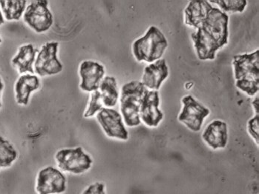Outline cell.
Returning <instances> with one entry per match:
<instances>
[{
	"label": "cell",
	"mask_w": 259,
	"mask_h": 194,
	"mask_svg": "<svg viewBox=\"0 0 259 194\" xmlns=\"http://www.w3.org/2000/svg\"><path fill=\"white\" fill-rule=\"evenodd\" d=\"M82 194H106V187L101 182H95L90 184Z\"/></svg>",
	"instance_id": "484cf974"
},
{
	"label": "cell",
	"mask_w": 259,
	"mask_h": 194,
	"mask_svg": "<svg viewBox=\"0 0 259 194\" xmlns=\"http://www.w3.org/2000/svg\"><path fill=\"white\" fill-rule=\"evenodd\" d=\"M26 4L24 0H0V9L6 20H19L26 9Z\"/></svg>",
	"instance_id": "ffe728a7"
},
{
	"label": "cell",
	"mask_w": 259,
	"mask_h": 194,
	"mask_svg": "<svg viewBox=\"0 0 259 194\" xmlns=\"http://www.w3.org/2000/svg\"><path fill=\"white\" fill-rule=\"evenodd\" d=\"M229 16L219 8L212 7L201 28L221 47L228 44Z\"/></svg>",
	"instance_id": "52a82bcc"
},
{
	"label": "cell",
	"mask_w": 259,
	"mask_h": 194,
	"mask_svg": "<svg viewBox=\"0 0 259 194\" xmlns=\"http://www.w3.org/2000/svg\"><path fill=\"white\" fill-rule=\"evenodd\" d=\"M58 45L57 42H52L42 46L34 63V72L37 75H55L63 71V65L57 58Z\"/></svg>",
	"instance_id": "ba28073f"
},
{
	"label": "cell",
	"mask_w": 259,
	"mask_h": 194,
	"mask_svg": "<svg viewBox=\"0 0 259 194\" xmlns=\"http://www.w3.org/2000/svg\"><path fill=\"white\" fill-rule=\"evenodd\" d=\"M38 49L31 44H25L19 48L18 52L12 59L13 66L15 67L19 74L25 73L34 74V65Z\"/></svg>",
	"instance_id": "ac0fdd59"
},
{
	"label": "cell",
	"mask_w": 259,
	"mask_h": 194,
	"mask_svg": "<svg viewBox=\"0 0 259 194\" xmlns=\"http://www.w3.org/2000/svg\"><path fill=\"white\" fill-rule=\"evenodd\" d=\"M66 178L60 170L46 167L37 175L36 191L37 194H62L66 190Z\"/></svg>",
	"instance_id": "9c48e42d"
},
{
	"label": "cell",
	"mask_w": 259,
	"mask_h": 194,
	"mask_svg": "<svg viewBox=\"0 0 259 194\" xmlns=\"http://www.w3.org/2000/svg\"><path fill=\"white\" fill-rule=\"evenodd\" d=\"M81 83L79 87L83 91L94 92L99 89L105 76V68L101 63L92 60L82 62L79 66Z\"/></svg>",
	"instance_id": "8fae6325"
},
{
	"label": "cell",
	"mask_w": 259,
	"mask_h": 194,
	"mask_svg": "<svg viewBox=\"0 0 259 194\" xmlns=\"http://www.w3.org/2000/svg\"><path fill=\"white\" fill-rule=\"evenodd\" d=\"M168 47V40L162 31L151 26L144 36L135 41L133 53L137 61L152 63L161 59Z\"/></svg>",
	"instance_id": "6da1fadb"
},
{
	"label": "cell",
	"mask_w": 259,
	"mask_h": 194,
	"mask_svg": "<svg viewBox=\"0 0 259 194\" xmlns=\"http://www.w3.org/2000/svg\"><path fill=\"white\" fill-rule=\"evenodd\" d=\"M236 86L241 91L247 93L248 96H254L259 90V79L244 78L236 80Z\"/></svg>",
	"instance_id": "cb8c5ba5"
},
{
	"label": "cell",
	"mask_w": 259,
	"mask_h": 194,
	"mask_svg": "<svg viewBox=\"0 0 259 194\" xmlns=\"http://www.w3.org/2000/svg\"><path fill=\"white\" fill-rule=\"evenodd\" d=\"M3 82H2L1 79H0V96H1V92L2 90H3ZM2 106V103L1 101H0V108H1Z\"/></svg>",
	"instance_id": "f1b7e54d"
},
{
	"label": "cell",
	"mask_w": 259,
	"mask_h": 194,
	"mask_svg": "<svg viewBox=\"0 0 259 194\" xmlns=\"http://www.w3.org/2000/svg\"><path fill=\"white\" fill-rule=\"evenodd\" d=\"M247 131L249 136L259 144V114H255V117L248 121Z\"/></svg>",
	"instance_id": "d4e9b609"
},
{
	"label": "cell",
	"mask_w": 259,
	"mask_h": 194,
	"mask_svg": "<svg viewBox=\"0 0 259 194\" xmlns=\"http://www.w3.org/2000/svg\"><path fill=\"white\" fill-rule=\"evenodd\" d=\"M160 100L158 91L146 90L143 97L140 118L141 122L150 128H156L163 119V113L160 109Z\"/></svg>",
	"instance_id": "30bf717a"
},
{
	"label": "cell",
	"mask_w": 259,
	"mask_h": 194,
	"mask_svg": "<svg viewBox=\"0 0 259 194\" xmlns=\"http://www.w3.org/2000/svg\"><path fill=\"white\" fill-rule=\"evenodd\" d=\"M40 87V81L34 74H23L19 78L15 84L16 101L19 105L27 106L29 103L31 93Z\"/></svg>",
	"instance_id": "e0dca14e"
},
{
	"label": "cell",
	"mask_w": 259,
	"mask_h": 194,
	"mask_svg": "<svg viewBox=\"0 0 259 194\" xmlns=\"http://www.w3.org/2000/svg\"><path fill=\"white\" fill-rule=\"evenodd\" d=\"M204 142L214 150L225 149L228 142V129L224 121L216 119L206 126L202 133Z\"/></svg>",
	"instance_id": "5bb4252c"
},
{
	"label": "cell",
	"mask_w": 259,
	"mask_h": 194,
	"mask_svg": "<svg viewBox=\"0 0 259 194\" xmlns=\"http://www.w3.org/2000/svg\"><path fill=\"white\" fill-rule=\"evenodd\" d=\"M236 80L244 78L259 79V51L250 54H238L233 57Z\"/></svg>",
	"instance_id": "7c38bea8"
},
{
	"label": "cell",
	"mask_w": 259,
	"mask_h": 194,
	"mask_svg": "<svg viewBox=\"0 0 259 194\" xmlns=\"http://www.w3.org/2000/svg\"><path fill=\"white\" fill-rule=\"evenodd\" d=\"M4 23V18H3V14H2L1 9H0V25Z\"/></svg>",
	"instance_id": "83f0119b"
},
{
	"label": "cell",
	"mask_w": 259,
	"mask_h": 194,
	"mask_svg": "<svg viewBox=\"0 0 259 194\" xmlns=\"http://www.w3.org/2000/svg\"><path fill=\"white\" fill-rule=\"evenodd\" d=\"M181 102L183 108L178 119L189 130L199 132L203 121L210 114V110L190 95L184 96Z\"/></svg>",
	"instance_id": "277c9868"
},
{
	"label": "cell",
	"mask_w": 259,
	"mask_h": 194,
	"mask_svg": "<svg viewBox=\"0 0 259 194\" xmlns=\"http://www.w3.org/2000/svg\"><path fill=\"white\" fill-rule=\"evenodd\" d=\"M252 106H253L254 111H255V114H259V97L256 96V98L252 102Z\"/></svg>",
	"instance_id": "4316f807"
},
{
	"label": "cell",
	"mask_w": 259,
	"mask_h": 194,
	"mask_svg": "<svg viewBox=\"0 0 259 194\" xmlns=\"http://www.w3.org/2000/svg\"><path fill=\"white\" fill-rule=\"evenodd\" d=\"M46 0L31 1L25 9L23 20L36 33L46 32L53 25V16Z\"/></svg>",
	"instance_id": "5b68a950"
},
{
	"label": "cell",
	"mask_w": 259,
	"mask_h": 194,
	"mask_svg": "<svg viewBox=\"0 0 259 194\" xmlns=\"http://www.w3.org/2000/svg\"><path fill=\"white\" fill-rule=\"evenodd\" d=\"M209 1L206 0H192L189 2L184 11V23L193 28H201L203 21L212 9Z\"/></svg>",
	"instance_id": "2e32d148"
},
{
	"label": "cell",
	"mask_w": 259,
	"mask_h": 194,
	"mask_svg": "<svg viewBox=\"0 0 259 194\" xmlns=\"http://www.w3.org/2000/svg\"><path fill=\"white\" fill-rule=\"evenodd\" d=\"M146 90L142 82L138 81H132L122 87L120 111L124 123L130 128L138 126L141 123L140 109Z\"/></svg>",
	"instance_id": "7a4b0ae2"
},
{
	"label": "cell",
	"mask_w": 259,
	"mask_h": 194,
	"mask_svg": "<svg viewBox=\"0 0 259 194\" xmlns=\"http://www.w3.org/2000/svg\"><path fill=\"white\" fill-rule=\"evenodd\" d=\"M104 108L103 100L99 90H95L91 93L90 102H89L88 107L84 113L85 118H91V117L98 114L102 108Z\"/></svg>",
	"instance_id": "603a6c76"
},
{
	"label": "cell",
	"mask_w": 259,
	"mask_h": 194,
	"mask_svg": "<svg viewBox=\"0 0 259 194\" xmlns=\"http://www.w3.org/2000/svg\"><path fill=\"white\" fill-rule=\"evenodd\" d=\"M169 68L164 59H160L147 65L143 74V85L150 90H158L169 76Z\"/></svg>",
	"instance_id": "4fadbf2b"
},
{
	"label": "cell",
	"mask_w": 259,
	"mask_h": 194,
	"mask_svg": "<svg viewBox=\"0 0 259 194\" xmlns=\"http://www.w3.org/2000/svg\"><path fill=\"white\" fill-rule=\"evenodd\" d=\"M209 3H215L222 12L242 13L247 6V0H214Z\"/></svg>",
	"instance_id": "7402d4cb"
},
{
	"label": "cell",
	"mask_w": 259,
	"mask_h": 194,
	"mask_svg": "<svg viewBox=\"0 0 259 194\" xmlns=\"http://www.w3.org/2000/svg\"><path fill=\"white\" fill-rule=\"evenodd\" d=\"M17 158V150L9 141L0 136V168L12 166Z\"/></svg>",
	"instance_id": "44dd1931"
},
{
	"label": "cell",
	"mask_w": 259,
	"mask_h": 194,
	"mask_svg": "<svg viewBox=\"0 0 259 194\" xmlns=\"http://www.w3.org/2000/svg\"><path fill=\"white\" fill-rule=\"evenodd\" d=\"M96 118L108 137L122 141L128 140L130 133L125 128L123 117L118 111L104 107L97 114Z\"/></svg>",
	"instance_id": "8992f818"
},
{
	"label": "cell",
	"mask_w": 259,
	"mask_h": 194,
	"mask_svg": "<svg viewBox=\"0 0 259 194\" xmlns=\"http://www.w3.org/2000/svg\"><path fill=\"white\" fill-rule=\"evenodd\" d=\"M0 43H2V39H1V38H0Z\"/></svg>",
	"instance_id": "f546056e"
},
{
	"label": "cell",
	"mask_w": 259,
	"mask_h": 194,
	"mask_svg": "<svg viewBox=\"0 0 259 194\" xmlns=\"http://www.w3.org/2000/svg\"><path fill=\"white\" fill-rule=\"evenodd\" d=\"M98 90L101 93L105 108H112L117 105L119 91L115 78L110 76H104Z\"/></svg>",
	"instance_id": "d6986e66"
},
{
	"label": "cell",
	"mask_w": 259,
	"mask_h": 194,
	"mask_svg": "<svg viewBox=\"0 0 259 194\" xmlns=\"http://www.w3.org/2000/svg\"><path fill=\"white\" fill-rule=\"evenodd\" d=\"M191 37L199 60H213L218 51L222 48L220 44H218L202 28H198L197 31L192 33Z\"/></svg>",
	"instance_id": "9a60e30c"
},
{
	"label": "cell",
	"mask_w": 259,
	"mask_h": 194,
	"mask_svg": "<svg viewBox=\"0 0 259 194\" xmlns=\"http://www.w3.org/2000/svg\"><path fill=\"white\" fill-rule=\"evenodd\" d=\"M59 169L72 174H82L90 169L92 159L81 147L63 149L55 154Z\"/></svg>",
	"instance_id": "3957f363"
}]
</instances>
